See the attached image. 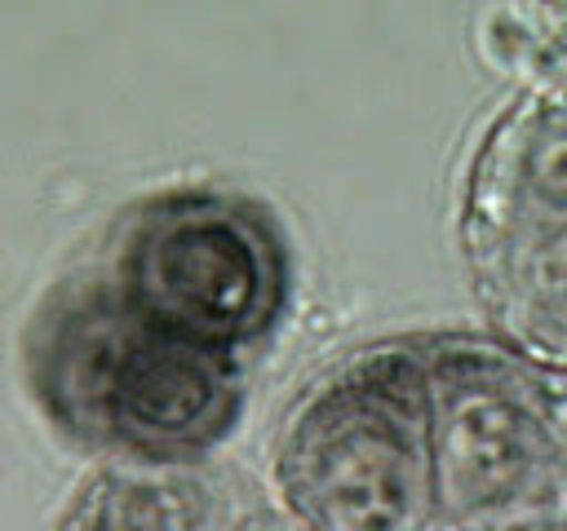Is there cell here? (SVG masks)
Here are the masks:
<instances>
[{
	"label": "cell",
	"instance_id": "6da1fadb",
	"mask_svg": "<svg viewBox=\"0 0 567 531\" xmlns=\"http://www.w3.org/2000/svg\"><path fill=\"white\" fill-rule=\"evenodd\" d=\"M27 381L53 425L133 460H177L239 412V358L128 310L93 270L62 283L27 332Z\"/></svg>",
	"mask_w": 567,
	"mask_h": 531
},
{
	"label": "cell",
	"instance_id": "7a4b0ae2",
	"mask_svg": "<svg viewBox=\"0 0 567 531\" xmlns=\"http://www.w3.org/2000/svg\"><path fill=\"white\" fill-rule=\"evenodd\" d=\"M279 491L310 531H439L421 345H385L323 376L288 416Z\"/></svg>",
	"mask_w": 567,
	"mask_h": 531
},
{
	"label": "cell",
	"instance_id": "3957f363",
	"mask_svg": "<svg viewBox=\"0 0 567 531\" xmlns=\"http://www.w3.org/2000/svg\"><path fill=\"white\" fill-rule=\"evenodd\" d=\"M142 319L239 354L284 305V252L266 217L213 190H177L124 217L93 270Z\"/></svg>",
	"mask_w": 567,
	"mask_h": 531
},
{
	"label": "cell",
	"instance_id": "277c9868",
	"mask_svg": "<svg viewBox=\"0 0 567 531\" xmlns=\"http://www.w3.org/2000/svg\"><path fill=\"white\" fill-rule=\"evenodd\" d=\"M439 531H492L545 500L567 460V429L545 385L474 341L421 345Z\"/></svg>",
	"mask_w": 567,
	"mask_h": 531
},
{
	"label": "cell",
	"instance_id": "5b68a950",
	"mask_svg": "<svg viewBox=\"0 0 567 531\" xmlns=\"http://www.w3.org/2000/svg\"><path fill=\"white\" fill-rule=\"evenodd\" d=\"M465 252L496 323L567 363V93L514 106L465 195Z\"/></svg>",
	"mask_w": 567,
	"mask_h": 531
},
{
	"label": "cell",
	"instance_id": "8992f818",
	"mask_svg": "<svg viewBox=\"0 0 567 531\" xmlns=\"http://www.w3.org/2000/svg\"><path fill=\"white\" fill-rule=\"evenodd\" d=\"M62 531H292L257 509L230 478L177 460H137L97 473Z\"/></svg>",
	"mask_w": 567,
	"mask_h": 531
},
{
	"label": "cell",
	"instance_id": "52a82bcc",
	"mask_svg": "<svg viewBox=\"0 0 567 531\" xmlns=\"http://www.w3.org/2000/svg\"><path fill=\"white\" fill-rule=\"evenodd\" d=\"M558 4H567V0H558Z\"/></svg>",
	"mask_w": 567,
	"mask_h": 531
}]
</instances>
